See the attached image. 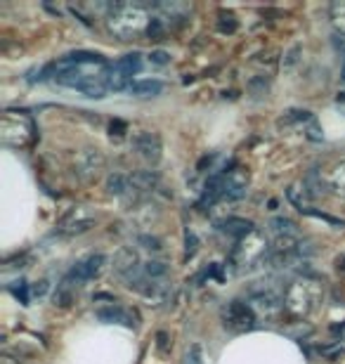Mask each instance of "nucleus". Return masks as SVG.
Segmentation results:
<instances>
[{"label": "nucleus", "mask_w": 345, "mask_h": 364, "mask_svg": "<svg viewBox=\"0 0 345 364\" xmlns=\"http://www.w3.org/2000/svg\"><path fill=\"white\" fill-rule=\"evenodd\" d=\"M0 140L5 147L12 149H26L36 140V126L33 119L24 112H7L0 119Z\"/></svg>", "instance_id": "obj_4"}, {"label": "nucleus", "mask_w": 345, "mask_h": 364, "mask_svg": "<svg viewBox=\"0 0 345 364\" xmlns=\"http://www.w3.org/2000/svg\"><path fill=\"white\" fill-rule=\"evenodd\" d=\"M100 322L105 324H123V326H133L135 324V315L121 305H107V308H97L95 310Z\"/></svg>", "instance_id": "obj_14"}, {"label": "nucleus", "mask_w": 345, "mask_h": 364, "mask_svg": "<svg viewBox=\"0 0 345 364\" xmlns=\"http://www.w3.org/2000/svg\"><path fill=\"white\" fill-rule=\"evenodd\" d=\"M327 182H329V189H331L334 194L345 196V161H341L331 173H329Z\"/></svg>", "instance_id": "obj_20"}, {"label": "nucleus", "mask_w": 345, "mask_h": 364, "mask_svg": "<svg viewBox=\"0 0 345 364\" xmlns=\"http://www.w3.org/2000/svg\"><path fill=\"white\" fill-rule=\"evenodd\" d=\"M149 60L154 64H168V62H171V55L164 53V50H154V53L149 55Z\"/></svg>", "instance_id": "obj_26"}, {"label": "nucleus", "mask_w": 345, "mask_h": 364, "mask_svg": "<svg viewBox=\"0 0 345 364\" xmlns=\"http://www.w3.org/2000/svg\"><path fill=\"white\" fill-rule=\"evenodd\" d=\"M270 228L275 232V239H300L296 223L289 220V218H275V220L270 223Z\"/></svg>", "instance_id": "obj_18"}, {"label": "nucleus", "mask_w": 345, "mask_h": 364, "mask_svg": "<svg viewBox=\"0 0 345 364\" xmlns=\"http://www.w3.org/2000/svg\"><path fill=\"white\" fill-rule=\"evenodd\" d=\"M95 225V215L87 206H76L71 208L67 215L62 218L60 230L64 235H80V232H87Z\"/></svg>", "instance_id": "obj_10"}, {"label": "nucleus", "mask_w": 345, "mask_h": 364, "mask_svg": "<svg viewBox=\"0 0 345 364\" xmlns=\"http://www.w3.org/2000/svg\"><path fill=\"white\" fill-rule=\"evenodd\" d=\"M142 274L147 277V279H164V277L168 274V265L161 263V260H149V263H144Z\"/></svg>", "instance_id": "obj_21"}, {"label": "nucleus", "mask_w": 345, "mask_h": 364, "mask_svg": "<svg viewBox=\"0 0 345 364\" xmlns=\"http://www.w3.org/2000/svg\"><path fill=\"white\" fill-rule=\"evenodd\" d=\"M137 244H142L147 251H161V249H164V246H161V239L149 237V235H139L137 237Z\"/></svg>", "instance_id": "obj_25"}, {"label": "nucleus", "mask_w": 345, "mask_h": 364, "mask_svg": "<svg viewBox=\"0 0 345 364\" xmlns=\"http://www.w3.org/2000/svg\"><path fill=\"white\" fill-rule=\"evenodd\" d=\"M182 364H206L201 343H192V346H189V350L185 355V362H182Z\"/></svg>", "instance_id": "obj_23"}, {"label": "nucleus", "mask_w": 345, "mask_h": 364, "mask_svg": "<svg viewBox=\"0 0 345 364\" xmlns=\"http://www.w3.org/2000/svg\"><path fill=\"white\" fill-rule=\"evenodd\" d=\"M286 194H289L291 203L300 210V213H307V210H310L307 201H310L312 196H310V192H307L305 182H296V185H291L289 189H286Z\"/></svg>", "instance_id": "obj_17"}, {"label": "nucleus", "mask_w": 345, "mask_h": 364, "mask_svg": "<svg viewBox=\"0 0 345 364\" xmlns=\"http://www.w3.org/2000/svg\"><path fill=\"white\" fill-rule=\"evenodd\" d=\"M246 303L251 305L255 319H277L284 310V294L272 284L253 287Z\"/></svg>", "instance_id": "obj_5"}, {"label": "nucleus", "mask_w": 345, "mask_h": 364, "mask_svg": "<svg viewBox=\"0 0 345 364\" xmlns=\"http://www.w3.org/2000/svg\"><path fill=\"white\" fill-rule=\"evenodd\" d=\"M164 33H166V19L164 17H154L149 21V26H147V36L154 38V41H159Z\"/></svg>", "instance_id": "obj_24"}, {"label": "nucleus", "mask_w": 345, "mask_h": 364, "mask_svg": "<svg viewBox=\"0 0 345 364\" xmlns=\"http://www.w3.org/2000/svg\"><path fill=\"white\" fill-rule=\"evenodd\" d=\"M331 21H334V26L345 36V3L331 5Z\"/></svg>", "instance_id": "obj_22"}, {"label": "nucleus", "mask_w": 345, "mask_h": 364, "mask_svg": "<svg viewBox=\"0 0 345 364\" xmlns=\"http://www.w3.org/2000/svg\"><path fill=\"white\" fill-rule=\"evenodd\" d=\"M135 149H137V154L144 159L147 164H159L161 161V137L156 133H137L135 135Z\"/></svg>", "instance_id": "obj_12"}, {"label": "nucleus", "mask_w": 345, "mask_h": 364, "mask_svg": "<svg viewBox=\"0 0 345 364\" xmlns=\"http://www.w3.org/2000/svg\"><path fill=\"white\" fill-rule=\"evenodd\" d=\"M185 242H187V253L192 256V253L196 251V235H194L192 230H187V232H185Z\"/></svg>", "instance_id": "obj_27"}, {"label": "nucleus", "mask_w": 345, "mask_h": 364, "mask_svg": "<svg viewBox=\"0 0 345 364\" xmlns=\"http://www.w3.org/2000/svg\"><path fill=\"white\" fill-rule=\"evenodd\" d=\"M322 296L324 284L314 277H300L284 291V310H289L293 317H307L322 303Z\"/></svg>", "instance_id": "obj_3"}, {"label": "nucleus", "mask_w": 345, "mask_h": 364, "mask_svg": "<svg viewBox=\"0 0 345 364\" xmlns=\"http://www.w3.org/2000/svg\"><path fill=\"white\" fill-rule=\"evenodd\" d=\"M114 270L123 274L126 279H135L137 270H139V258H137V251L130 249V246H123V249L116 251L114 256Z\"/></svg>", "instance_id": "obj_13"}, {"label": "nucleus", "mask_w": 345, "mask_h": 364, "mask_svg": "<svg viewBox=\"0 0 345 364\" xmlns=\"http://www.w3.org/2000/svg\"><path fill=\"white\" fill-rule=\"evenodd\" d=\"M220 230L237 239H244L246 235H251L255 228L251 220H244V218H227V220H223V225H220Z\"/></svg>", "instance_id": "obj_16"}, {"label": "nucleus", "mask_w": 345, "mask_h": 364, "mask_svg": "<svg viewBox=\"0 0 345 364\" xmlns=\"http://www.w3.org/2000/svg\"><path fill=\"white\" fill-rule=\"evenodd\" d=\"M105 164H107L105 154H102L100 149H92V147L78 151L76 161H73L78 178L83 180V182H95V180H97L102 176V171H105Z\"/></svg>", "instance_id": "obj_8"}, {"label": "nucleus", "mask_w": 345, "mask_h": 364, "mask_svg": "<svg viewBox=\"0 0 345 364\" xmlns=\"http://www.w3.org/2000/svg\"><path fill=\"white\" fill-rule=\"evenodd\" d=\"M107 31L119 41H130L147 31L149 26V7L144 3H114L112 12L105 17Z\"/></svg>", "instance_id": "obj_2"}, {"label": "nucleus", "mask_w": 345, "mask_h": 364, "mask_svg": "<svg viewBox=\"0 0 345 364\" xmlns=\"http://www.w3.org/2000/svg\"><path fill=\"white\" fill-rule=\"evenodd\" d=\"M130 185H133L137 192H156L159 176L154 171H135L133 176H130Z\"/></svg>", "instance_id": "obj_15"}, {"label": "nucleus", "mask_w": 345, "mask_h": 364, "mask_svg": "<svg viewBox=\"0 0 345 364\" xmlns=\"http://www.w3.org/2000/svg\"><path fill=\"white\" fill-rule=\"evenodd\" d=\"M139 55H126L112 67V76H109V90H126L133 88V76L139 71Z\"/></svg>", "instance_id": "obj_7"}, {"label": "nucleus", "mask_w": 345, "mask_h": 364, "mask_svg": "<svg viewBox=\"0 0 345 364\" xmlns=\"http://www.w3.org/2000/svg\"><path fill=\"white\" fill-rule=\"evenodd\" d=\"M102 265H105V256H100V253H97V256H90V258L80 260V263H76V267L69 272V277L64 282L71 284V287H80V284L95 279V277L100 274Z\"/></svg>", "instance_id": "obj_11"}, {"label": "nucleus", "mask_w": 345, "mask_h": 364, "mask_svg": "<svg viewBox=\"0 0 345 364\" xmlns=\"http://www.w3.org/2000/svg\"><path fill=\"white\" fill-rule=\"evenodd\" d=\"M0 364H19L14 358H10V355H3V358H0Z\"/></svg>", "instance_id": "obj_28"}, {"label": "nucleus", "mask_w": 345, "mask_h": 364, "mask_svg": "<svg viewBox=\"0 0 345 364\" xmlns=\"http://www.w3.org/2000/svg\"><path fill=\"white\" fill-rule=\"evenodd\" d=\"M265 256H267V242H265V237H262L258 230H253L251 235L239 239L237 249H234V253H232L234 263H237L239 267L258 265Z\"/></svg>", "instance_id": "obj_6"}, {"label": "nucleus", "mask_w": 345, "mask_h": 364, "mask_svg": "<svg viewBox=\"0 0 345 364\" xmlns=\"http://www.w3.org/2000/svg\"><path fill=\"white\" fill-rule=\"evenodd\" d=\"M55 81L67 88H76L90 100L105 97L109 90V76H112V64H107L100 55L92 53H73L64 60L55 62Z\"/></svg>", "instance_id": "obj_1"}, {"label": "nucleus", "mask_w": 345, "mask_h": 364, "mask_svg": "<svg viewBox=\"0 0 345 364\" xmlns=\"http://www.w3.org/2000/svg\"><path fill=\"white\" fill-rule=\"evenodd\" d=\"M343 78H345V67H343Z\"/></svg>", "instance_id": "obj_29"}, {"label": "nucleus", "mask_w": 345, "mask_h": 364, "mask_svg": "<svg viewBox=\"0 0 345 364\" xmlns=\"http://www.w3.org/2000/svg\"><path fill=\"white\" fill-rule=\"evenodd\" d=\"M130 92L135 97H156V95L164 92V83L161 81H154V78H147V81H135Z\"/></svg>", "instance_id": "obj_19"}, {"label": "nucleus", "mask_w": 345, "mask_h": 364, "mask_svg": "<svg viewBox=\"0 0 345 364\" xmlns=\"http://www.w3.org/2000/svg\"><path fill=\"white\" fill-rule=\"evenodd\" d=\"M225 324L230 326V329H234V331L253 329L255 315H253L251 305H248V303H241V301H232V303L225 308Z\"/></svg>", "instance_id": "obj_9"}]
</instances>
